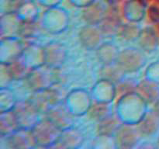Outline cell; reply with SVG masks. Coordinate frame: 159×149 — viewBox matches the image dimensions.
<instances>
[{
	"mask_svg": "<svg viewBox=\"0 0 159 149\" xmlns=\"http://www.w3.org/2000/svg\"><path fill=\"white\" fill-rule=\"evenodd\" d=\"M37 147H51L57 143L62 130L45 116L31 128Z\"/></svg>",
	"mask_w": 159,
	"mask_h": 149,
	"instance_id": "cell-1",
	"label": "cell"
},
{
	"mask_svg": "<svg viewBox=\"0 0 159 149\" xmlns=\"http://www.w3.org/2000/svg\"><path fill=\"white\" fill-rule=\"evenodd\" d=\"M25 80L33 91L51 88L58 80L57 68L43 65L31 70Z\"/></svg>",
	"mask_w": 159,
	"mask_h": 149,
	"instance_id": "cell-2",
	"label": "cell"
},
{
	"mask_svg": "<svg viewBox=\"0 0 159 149\" xmlns=\"http://www.w3.org/2000/svg\"><path fill=\"white\" fill-rule=\"evenodd\" d=\"M143 50L128 47L120 51L116 64L125 73L134 72L141 69L146 62L145 54Z\"/></svg>",
	"mask_w": 159,
	"mask_h": 149,
	"instance_id": "cell-3",
	"label": "cell"
},
{
	"mask_svg": "<svg viewBox=\"0 0 159 149\" xmlns=\"http://www.w3.org/2000/svg\"><path fill=\"white\" fill-rule=\"evenodd\" d=\"M29 99L35 106L38 111L41 114L44 115L54 106L62 102L60 93L52 87L34 91Z\"/></svg>",
	"mask_w": 159,
	"mask_h": 149,
	"instance_id": "cell-4",
	"label": "cell"
},
{
	"mask_svg": "<svg viewBox=\"0 0 159 149\" xmlns=\"http://www.w3.org/2000/svg\"><path fill=\"white\" fill-rule=\"evenodd\" d=\"M12 110L16 116L20 127L24 128H32L40 120L39 116L41 114L29 99L17 101Z\"/></svg>",
	"mask_w": 159,
	"mask_h": 149,
	"instance_id": "cell-5",
	"label": "cell"
},
{
	"mask_svg": "<svg viewBox=\"0 0 159 149\" xmlns=\"http://www.w3.org/2000/svg\"><path fill=\"white\" fill-rule=\"evenodd\" d=\"M143 137L138 124H121L113 135L116 147L130 148L136 145Z\"/></svg>",
	"mask_w": 159,
	"mask_h": 149,
	"instance_id": "cell-6",
	"label": "cell"
},
{
	"mask_svg": "<svg viewBox=\"0 0 159 149\" xmlns=\"http://www.w3.org/2000/svg\"><path fill=\"white\" fill-rule=\"evenodd\" d=\"M6 142L5 145L9 149H30L37 147L33 134L30 128L20 127L16 131L8 136H1Z\"/></svg>",
	"mask_w": 159,
	"mask_h": 149,
	"instance_id": "cell-7",
	"label": "cell"
},
{
	"mask_svg": "<svg viewBox=\"0 0 159 149\" xmlns=\"http://www.w3.org/2000/svg\"><path fill=\"white\" fill-rule=\"evenodd\" d=\"M105 37L99 25L88 24L79 31V40L84 47L89 51L97 50Z\"/></svg>",
	"mask_w": 159,
	"mask_h": 149,
	"instance_id": "cell-8",
	"label": "cell"
},
{
	"mask_svg": "<svg viewBox=\"0 0 159 149\" xmlns=\"http://www.w3.org/2000/svg\"><path fill=\"white\" fill-rule=\"evenodd\" d=\"M44 65L58 69L67 58V49L58 42H49L43 47Z\"/></svg>",
	"mask_w": 159,
	"mask_h": 149,
	"instance_id": "cell-9",
	"label": "cell"
},
{
	"mask_svg": "<svg viewBox=\"0 0 159 149\" xmlns=\"http://www.w3.org/2000/svg\"><path fill=\"white\" fill-rule=\"evenodd\" d=\"M45 116L52 121L61 130L74 126L75 120L72 114L62 102L56 104L50 109L49 111L45 114Z\"/></svg>",
	"mask_w": 159,
	"mask_h": 149,
	"instance_id": "cell-10",
	"label": "cell"
},
{
	"mask_svg": "<svg viewBox=\"0 0 159 149\" xmlns=\"http://www.w3.org/2000/svg\"><path fill=\"white\" fill-rule=\"evenodd\" d=\"M85 136L79 129L74 126L61 131L54 147L57 148H77L83 144Z\"/></svg>",
	"mask_w": 159,
	"mask_h": 149,
	"instance_id": "cell-11",
	"label": "cell"
},
{
	"mask_svg": "<svg viewBox=\"0 0 159 149\" xmlns=\"http://www.w3.org/2000/svg\"><path fill=\"white\" fill-rule=\"evenodd\" d=\"M121 124H122L121 120L117 115L110 113L102 120L98 121L97 129H96L98 135L113 136Z\"/></svg>",
	"mask_w": 159,
	"mask_h": 149,
	"instance_id": "cell-12",
	"label": "cell"
},
{
	"mask_svg": "<svg viewBox=\"0 0 159 149\" xmlns=\"http://www.w3.org/2000/svg\"><path fill=\"white\" fill-rule=\"evenodd\" d=\"M137 93L148 103H152L159 98V88L155 82L150 80H144L137 84Z\"/></svg>",
	"mask_w": 159,
	"mask_h": 149,
	"instance_id": "cell-13",
	"label": "cell"
},
{
	"mask_svg": "<svg viewBox=\"0 0 159 149\" xmlns=\"http://www.w3.org/2000/svg\"><path fill=\"white\" fill-rule=\"evenodd\" d=\"M20 128L18 120L13 110L1 112L0 115V136H8Z\"/></svg>",
	"mask_w": 159,
	"mask_h": 149,
	"instance_id": "cell-14",
	"label": "cell"
},
{
	"mask_svg": "<svg viewBox=\"0 0 159 149\" xmlns=\"http://www.w3.org/2000/svg\"><path fill=\"white\" fill-rule=\"evenodd\" d=\"M138 126L143 136H152L159 130V116L152 110L146 113Z\"/></svg>",
	"mask_w": 159,
	"mask_h": 149,
	"instance_id": "cell-15",
	"label": "cell"
},
{
	"mask_svg": "<svg viewBox=\"0 0 159 149\" xmlns=\"http://www.w3.org/2000/svg\"><path fill=\"white\" fill-rule=\"evenodd\" d=\"M158 39L156 32L152 28H144L141 29L138 40L141 50L145 52H152L156 49Z\"/></svg>",
	"mask_w": 159,
	"mask_h": 149,
	"instance_id": "cell-16",
	"label": "cell"
},
{
	"mask_svg": "<svg viewBox=\"0 0 159 149\" xmlns=\"http://www.w3.org/2000/svg\"><path fill=\"white\" fill-rule=\"evenodd\" d=\"M96 51L98 57L103 65L116 62L120 53L117 47L114 43L110 42L102 43Z\"/></svg>",
	"mask_w": 159,
	"mask_h": 149,
	"instance_id": "cell-17",
	"label": "cell"
},
{
	"mask_svg": "<svg viewBox=\"0 0 159 149\" xmlns=\"http://www.w3.org/2000/svg\"><path fill=\"white\" fill-rule=\"evenodd\" d=\"M102 79H107L116 84L124 79V72L116 62L103 65L100 71Z\"/></svg>",
	"mask_w": 159,
	"mask_h": 149,
	"instance_id": "cell-18",
	"label": "cell"
},
{
	"mask_svg": "<svg viewBox=\"0 0 159 149\" xmlns=\"http://www.w3.org/2000/svg\"><path fill=\"white\" fill-rule=\"evenodd\" d=\"M141 28L139 26L134 23L121 25L118 28L116 35L120 40L126 42H132L137 40L141 34Z\"/></svg>",
	"mask_w": 159,
	"mask_h": 149,
	"instance_id": "cell-19",
	"label": "cell"
},
{
	"mask_svg": "<svg viewBox=\"0 0 159 149\" xmlns=\"http://www.w3.org/2000/svg\"><path fill=\"white\" fill-rule=\"evenodd\" d=\"M8 66L9 74L12 81H20L23 79H26V76L31 71L30 68H28L24 62L21 60V58H18L12 61L10 64H6Z\"/></svg>",
	"mask_w": 159,
	"mask_h": 149,
	"instance_id": "cell-20",
	"label": "cell"
},
{
	"mask_svg": "<svg viewBox=\"0 0 159 149\" xmlns=\"http://www.w3.org/2000/svg\"><path fill=\"white\" fill-rule=\"evenodd\" d=\"M1 112L8 111L14 108L17 102L15 93L8 86L1 87Z\"/></svg>",
	"mask_w": 159,
	"mask_h": 149,
	"instance_id": "cell-21",
	"label": "cell"
},
{
	"mask_svg": "<svg viewBox=\"0 0 159 149\" xmlns=\"http://www.w3.org/2000/svg\"><path fill=\"white\" fill-rule=\"evenodd\" d=\"M102 29L105 37H110L116 34L118 28L120 26V23L118 19L114 16L104 17L99 25Z\"/></svg>",
	"mask_w": 159,
	"mask_h": 149,
	"instance_id": "cell-22",
	"label": "cell"
},
{
	"mask_svg": "<svg viewBox=\"0 0 159 149\" xmlns=\"http://www.w3.org/2000/svg\"><path fill=\"white\" fill-rule=\"evenodd\" d=\"M89 115L92 120L96 121H99L110 114V107L107 103L102 102H96L91 106L89 110Z\"/></svg>",
	"mask_w": 159,
	"mask_h": 149,
	"instance_id": "cell-23",
	"label": "cell"
},
{
	"mask_svg": "<svg viewBox=\"0 0 159 149\" xmlns=\"http://www.w3.org/2000/svg\"><path fill=\"white\" fill-rule=\"evenodd\" d=\"M103 12L101 9L95 8L93 9H89L84 13V20L88 24L99 25L104 18Z\"/></svg>",
	"mask_w": 159,
	"mask_h": 149,
	"instance_id": "cell-24",
	"label": "cell"
},
{
	"mask_svg": "<svg viewBox=\"0 0 159 149\" xmlns=\"http://www.w3.org/2000/svg\"><path fill=\"white\" fill-rule=\"evenodd\" d=\"M116 85H117V86L116 87V93L123 96L132 92H135L137 87V84H135L134 82L130 80H126L124 79L120 81L118 83H116Z\"/></svg>",
	"mask_w": 159,
	"mask_h": 149,
	"instance_id": "cell-25",
	"label": "cell"
},
{
	"mask_svg": "<svg viewBox=\"0 0 159 149\" xmlns=\"http://www.w3.org/2000/svg\"><path fill=\"white\" fill-rule=\"evenodd\" d=\"M12 81L7 65L1 63V87L7 86L8 84Z\"/></svg>",
	"mask_w": 159,
	"mask_h": 149,
	"instance_id": "cell-26",
	"label": "cell"
},
{
	"mask_svg": "<svg viewBox=\"0 0 159 149\" xmlns=\"http://www.w3.org/2000/svg\"><path fill=\"white\" fill-rule=\"evenodd\" d=\"M153 111L159 116V98L156 101H155V102H154Z\"/></svg>",
	"mask_w": 159,
	"mask_h": 149,
	"instance_id": "cell-27",
	"label": "cell"
},
{
	"mask_svg": "<svg viewBox=\"0 0 159 149\" xmlns=\"http://www.w3.org/2000/svg\"><path fill=\"white\" fill-rule=\"evenodd\" d=\"M158 147H159V138H158Z\"/></svg>",
	"mask_w": 159,
	"mask_h": 149,
	"instance_id": "cell-28",
	"label": "cell"
}]
</instances>
